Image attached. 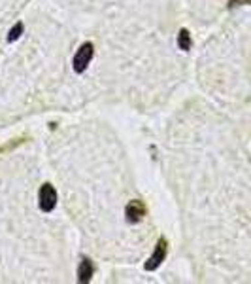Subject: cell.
Masks as SVG:
<instances>
[{"instance_id":"3957f363","label":"cell","mask_w":251,"mask_h":284,"mask_svg":"<svg viewBox=\"0 0 251 284\" xmlns=\"http://www.w3.org/2000/svg\"><path fill=\"white\" fill-rule=\"evenodd\" d=\"M38 201H40V209L44 212H51L55 206H57V192L51 184H44L40 188L38 192Z\"/></svg>"},{"instance_id":"8992f818","label":"cell","mask_w":251,"mask_h":284,"mask_svg":"<svg viewBox=\"0 0 251 284\" xmlns=\"http://www.w3.org/2000/svg\"><path fill=\"white\" fill-rule=\"evenodd\" d=\"M191 34H189V31L187 29H181L178 33V46L179 49H183V51H189L191 49Z\"/></svg>"},{"instance_id":"5b68a950","label":"cell","mask_w":251,"mask_h":284,"mask_svg":"<svg viewBox=\"0 0 251 284\" xmlns=\"http://www.w3.org/2000/svg\"><path fill=\"white\" fill-rule=\"evenodd\" d=\"M92 271H95V269H92L91 260L83 258L79 262V267H78V280L81 284H87L92 278Z\"/></svg>"},{"instance_id":"52a82bcc","label":"cell","mask_w":251,"mask_h":284,"mask_svg":"<svg viewBox=\"0 0 251 284\" xmlns=\"http://www.w3.org/2000/svg\"><path fill=\"white\" fill-rule=\"evenodd\" d=\"M23 31H25L23 23H15V25H13V29L10 31V34H8V42H15V40H17L21 34H23Z\"/></svg>"},{"instance_id":"277c9868","label":"cell","mask_w":251,"mask_h":284,"mask_svg":"<svg viewBox=\"0 0 251 284\" xmlns=\"http://www.w3.org/2000/svg\"><path fill=\"white\" fill-rule=\"evenodd\" d=\"M145 212H147V209H145L144 201L134 199V201H131V203L127 205V209H125L127 222H129V224H138L140 220H144Z\"/></svg>"},{"instance_id":"7a4b0ae2","label":"cell","mask_w":251,"mask_h":284,"mask_svg":"<svg viewBox=\"0 0 251 284\" xmlns=\"http://www.w3.org/2000/svg\"><path fill=\"white\" fill-rule=\"evenodd\" d=\"M166 252H168V243H166L165 237H161L157 246H155V250H153V254L147 258V262H145V265H144L145 271H155V269H159L161 264L166 260Z\"/></svg>"},{"instance_id":"ba28073f","label":"cell","mask_w":251,"mask_h":284,"mask_svg":"<svg viewBox=\"0 0 251 284\" xmlns=\"http://www.w3.org/2000/svg\"><path fill=\"white\" fill-rule=\"evenodd\" d=\"M245 4H251V0H229V8L245 6Z\"/></svg>"},{"instance_id":"6da1fadb","label":"cell","mask_w":251,"mask_h":284,"mask_svg":"<svg viewBox=\"0 0 251 284\" xmlns=\"http://www.w3.org/2000/svg\"><path fill=\"white\" fill-rule=\"evenodd\" d=\"M92 55H95V47H92L91 42H85V44L78 49V53L74 55V59H72L74 72H78V74L85 72L87 68H89V65H91Z\"/></svg>"}]
</instances>
